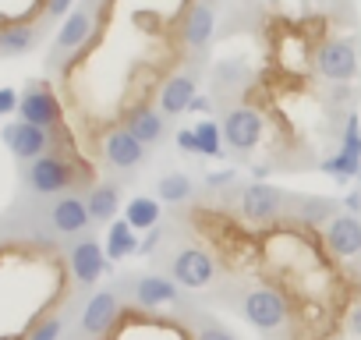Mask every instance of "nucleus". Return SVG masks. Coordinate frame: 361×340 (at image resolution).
Instances as JSON below:
<instances>
[{
  "instance_id": "f257e3e1",
  "label": "nucleus",
  "mask_w": 361,
  "mask_h": 340,
  "mask_svg": "<svg viewBox=\"0 0 361 340\" xmlns=\"http://www.w3.org/2000/svg\"><path fill=\"white\" fill-rule=\"evenodd\" d=\"M22 185L32 199H57V195L75 192L78 166L71 159H64L61 152H47V156L22 166Z\"/></svg>"
},
{
  "instance_id": "f03ea898",
  "label": "nucleus",
  "mask_w": 361,
  "mask_h": 340,
  "mask_svg": "<svg viewBox=\"0 0 361 340\" xmlns=\"http://www.w3.org/2000/svg\"><path fill=\"white\" fill-rule=\"evenodd\" d=\"M238 312L259 333H276V329H283L290 322V301L280 291H273V287H248L238 298Z\"/></svg>"
},
{
  "instance_id": "7ed1b4c3",
  "label": "nucleus",
  "mask_w": 361,
  "mask_h": 340,
  "mask_svg": "<svg viewBox=\"0 0 361 340\" xmlns=\"http://www.w3.org/2000/svg\"><path fill=\"white\" fill-rule=\"evenodd\" d=\"M39 224L47 227V234H50V238H64V241H75V238L89 234V227H92V217H89L85 195H78V192L57 195L50 206H43V213H39Z\"/></svg>"
},
{
  "instance_id": "20e7f679",
  "label": "nucleus",
  "mask_w": 361,
  "mask_h": 340,
  "mask_svg": "<svg viewBox=\"0 0 361 340\" xmlns=\"http://www.w3.org/2000/svg\"><path fill=\"white\" fill-rule=\"evenodd\" d=\"M121 305H124V298H121L117 287L92 291L89 301H85L82 312H78V322H75L71 336H75V340H99V336H106L110 326L121 319Z\"/></svg>"
},
{
  "instance_id": "39448f33",
  "label": "nucleus",
  "mask_w": 361,
  "mask_h": 340,
  "mask_svg": "<svg viewBox=\"0 0 361 340\" xmlns=\"http://www.w3.org/2000/svg\"><path fill=\"white\" fill-rule=\"evenodd\" d=\"M64 262H68V273H71L75 287L78 291H92L99 284V277L106 273V248L92 234H82V238L68 241Z\"/></svg>"
},
{
  "instance_id": "423d86ee",
  "label": "nucleus",
  "mask_w": 361,
  "mask_h": 340,
  "mask_svg": "<svg viewBox=\"0 0 361 340\" xmlns=\"http://www.w3.org/2000/svg\"><path fill=\"white\" fill-rule=\"evenodd\" d=\"M121 298H128L138 308H166V305H180V284L166 273H135L128 277L121 287Z\"/></svg>"
},
{
  "instance_id": "0eeeda50",
  "label": "nucleus",
  "mask_w": 361,
  "mask_h": 340,
  "mask_svg": "<svg viewBox=\"0 0 361 340\" xmlns=\"http://www.w3.org/2000/svg\"><path fill=\"white\" fill-rule=\"evenodd\" d=\"M319 170H322L326 178H333L336 185L357 178V170H361V121H357V114H347L343 138H340L336 152L319 163Z\"/></svg>"
},
{
  "instance_id": "6e6552de",
  "label": "nucleus",
  "mask_w": 361,
  "mask_h": 340,
  "mask_svg": "<svg viewBox=\"0 0 361 340\" xmlns=\"http://www.w3.org/2000/svg\"><path fill=\"white\" fill-rule=\"evenodd\" d=\"M96 8H99V0H82V4H75V11L64 18V25H61V32H57V40H54V57H50V64L68 61L71 54H78V50L89 43V36H92V29H96Z\"/></svg>"
},
{
  "instance_id": "1a4fd4ad",
  "label": "nucleus",
  "mask_w": 361,
  "mask_h": 340,
  "mask_svg": "<svg viewBox=\"0 0 361 340\" xmlns=\"http://www.w3.org/2000/svg\"><path fill=\"white\" fill-rule=\"evenodd\" d=\"M170 277L185 291H202V287H209L216 280V262L199 245H180L170 255Z\"/></svg>"
},
{
  "instance_id": "9d476101",
  "label": "nucleus",
  "mask_w": 361,
  "mask_h": 340,
  "mask_svg": "<svg viewBox=\"0 0 361 340\" xmlns=\"http://www.w3.org/2000/svg\"><path fill=\"white\" fill-rule=\"evenodd\" d=\"M0 138H4V145L11 149V156H18L22 163H32V159H39V156H47V152L54 149V131L36 128V124H29V121H11V124H4Z\"/></svg>"
},
{
  "instance_id": "9b49d317",
  "label": "nucleus",
  "mask_w": 361,
  "mask_h": 340,
  "mask_svg": "<svg viewBox=\"0 0 361 340\" xmlns=\"http://www.w3.org/2000/svg\"><path fill=\"white\" fill-rule=\"evenodd\" d=\"M103 159H106L114 170H121V174H131V170H138V166L149 159V149L121 124V128H110V131L103 135Z\"/></svg>"
},
{
  "instance_id": "f8f14e48",
  "label": "nucleus",
  "mask_w": 361,
  "mask_h": 340,
  "mask_svg": "<svg viewBox=\"0 0 361 340\" xmlns=\"http://www.w3.org/2000/svg\"><path fill=\"white\" fill-rule=\"evenodd\" d=\"M262 138V114L255 107H231L224 117V142L234 152H252Z\"/></svg>"
},
{
  "instance_id": "ddd939ff",
  "label": "nucleus",
  "mask_w": 361,
  "mask_h": 340,
  "mask_svg": "<svg viewBox=\"0 0 361 340\" xmlns=\"http://www.w3.org/2000/svg\"><path fill=\"white\" fill-rule=\"evenodd\" d=\"M315 71L326 82H350L357 75V50L347 40H326L315 50Z\"/></svg>"
},
{
  "instance_id": "4468645a",
  "label": "nucleus",
  "mask_w": 361,
  "mask_h": 340,
  "mask_svg": "<svg viewBox=\"0 0 361 340\" xmlns=\"http://www.w3.org/2000/svg\"><path fill=\"white\" fill-rule=\"evenodd\" d=\"M238 202H241L245 220H252V224H269L273 217H280L287 210V195L280 188H273V185H262V181L245 185Z\"/></svg>"
},
{
  "instance_id": "2eb2a0df",
  "label": "nucleus",
  "mask_w": 361,
  "mask_h": 340,
  "mask_svg": "<svg viewBox=\"0 0 361 340\" xmlns=\"http://www.w3.org/2000/svg\"><path fill=\"white\" fill-rule=\"evenodd\" d=\"M18 121H29V124H36V128L54 131V128L61 124V103L54 99V92H50L47 85L32 82V85L22 92V99H18Z\"/></svg>"
},
{
  "instance_id": "dca6fc26",
  "label": "nucleus",
  "mask_w": 361,
  "mask_h": 340,
  "mask_svg": "<svg viewBox=\"0 0 361 340\" xmlns=\"http://www.w3.org/2000/svg\"><path fill=\"white\" fill-rule=\"evenodd\" d=\"M326 245L336 259L361 255V220L350 213H336L326 220Z\"/></svg>"
},
{
  "instance_id": "f3484780",
  "label": "nucleus",
  "mask_w": 361,
  "mask_h": 340,
  "mask_svg": "<svg viewBox=\"0 0 361 340\" xmlns=\"http://www.w3.org/2000/svg\"><path fill=\"white\" fill-rule=\"evenodd\" d=\"M216 36V11L213 4H206V0H199V4L188 8L185 22H180V40H185L188 50H206Z\"/></svg>"
},
{
  "instance_id": "a211bd4d",
  "label": "nucleus",
  "mask_w": 361,
  "mask_h": 340,
  "mask_svg": "<svg viewBox=\"0 0 361 340\" xmlns=\"http://www.w3.org/2000/svg\"><path fill=\"white\" fill-rule=\"evenodd\" d=\"M195 78L192 75H173L159 85V96H156V110L166 114V117H180L192 110V99H195Z\"/></svg>"
},
{
  "instance_id": "6ab92c4d",
  "label": "nucleus",
  "mask_w": 361,
  "mask_h": 340,
  "mask_svg": "<svg viewBox=\"0 0 361 340\" xmlns=\"http://www.w3.org/2000/svg\"><path fill=\"white\" fill-rule=\"evenodd\" d=\"M124 128H128L145 149L159 145L163 135H166V121H163V114L152 110V107H131V110L124 114Z\"/></svg>"
},
{
  "instance_id": "aec40b11",
  "label": "nucleus",
  "mask_w": 361,
  "mask_h": 340,
  "mask_svg": "<svg viewBox=\"0 0 361 340\" xmlns=\"http://www.w3.org/2000/svg\"><path fill=\"white\" fill-rule=\"evenodd\" d=\"M85 206H89L92 224H114L117 213H121V185L117 181H103V185L89 188L85 192Z\"/></svg>"
},
{
  "instance_id": "412c9836",
  "label": "nucleus",
  "mask_w": 361,
  "mask_h": 340,
  "mask_svg": "<svg viewBox=\"0 0 361 340\" xmlns=\"http://www.w3.org/2000/svg\"><path fill=\"white\" fill-rule=\"evenodd\" d=\"M156 199L166 202V206H185L195 199V181L185 174V170H170L156 181Z\"/></svg>"
},
{
  "instance_id": "4be33fe9",
  "label": "nucleus",
  "mask_w": 361,
  "mask_h": 340,
  "mask_svg": "<svg viewBox=\"0 0 361 340\" xmlns=\"http://www.w3.org/2000/svg\"><path fill=\"white\" fill-rule=\"evenodd\" d=\"M159 217H163V202L152 195H135V199H128V206H124V220L142 234V231H152V227H159Z\"/></svg>"
},
{
  "instance_id": "5701e85b",
  "label": "nucleus",
  "mask_w": 361,
  "mask_h": 340,
  "mask_svg": "<svg viewBox=\"0 0 361 340\" xmlns=\"http://www.w3.org/2000/svg\"><path fill=\"white\" fill-rule=\"evenodd\" d=\"M103 248H106V259H128V255L142 252V241H138V234L128 220H114L106 227V245Z\"/></svg>"
},
{
  "instance_id": "b1692460",
  "label": "nucleus",
  "mask_w": 361,
  "mask_h": 340,
  "mask_svg": "<svg viewBox=\"0 0 361 340\" xmlns=\"http://www.w3.org/2000/svg\"><path fill=\"white\" fill-rule=\"evenodd\" d=\"M39 29L36 25H11V29H0V57H22L36 47Z\"/></svg>"
},
{
  "instance_id": "393cba45",
  "label": "nucleus",
  "mask_w": 361,
  "mask_h": 340,
  "mask_svg": "<svg viewBox=\"0 0 361 340\" xmlns=\"http://www.w3.org/2000/svg\"><path fill=\"white\" fill-rule=\"evenodd\" d=\"M195 142H199V159H224V128L213 117L195 124Z\"/></svg>"
},
{
  "instance_id": "a878e982",
  "label": "nucleus",
  "mask_w": 361,
  "mask_h": 340,
  "mask_svg": "<svg viewBox=\"0 0 361 340\" xmlns=\"http://www.w3.org/2000/svg\"><path fill=\"white\" fill-rule=\"evenodd\" d=\"M71 326V312H54V315H47L32 333H29V340H64V329Z\"/></svg>"
},
{
  "instance_id": "bb28decb",
  "label": "nucleus",
  "mask_w": 361,
  "mask_h": 340,
  "mask_svg": "<svg viewBox=\"0 0 361 340\" xmlns=\"http://www.w3.org/2000/svg\"><path fill=\"white\" fill-rule=\"evenodd\" d=\"M192 340H238V333H231L224 322L209 319V315H195L192 322Z\"/></svg>"
},
{
  "instance_id": "cd10ccee",
  "label": "nucleus",
  "mask_w": 361,
  "mask_h": 340,
  "mask_svg": "<svg viewBox=\"0 0 361 340\" xmlns=\"http://www.w3.org/2000/svg\"><path fill=\"white\" fill-rule=\"evenodd\" d=\"M209 188H231L234 181H238V170L234 166H224V170H209V174L202 178Z\"/></svg>"
},
{
  "instance_id": "c85d7f7f",
  "label": "nucleus",
  "mask_w": 361,
  "mask_h": 340,
  "mask_svg": "<svg viewBox=\"0 0 361 340\" xmlns=\"http://www.w3.org/2000/svg\"><path fill=\"white\" fill-rule=\"evenodd\" d=\"M173 142H177V149L185 152V156H199V142H195V128H180L177 135H173Z\"/></svg>"
},
{
  "instance_id": "c756f323",
  "label": "nucleus",
  "mask_w": 361,
  "mask_h": 340,
  "mask_svg": "<svg viewBox=\"0 0 361 340\" xmlns=\"http://www.w3.org/2000/svg\"><path fill=\"white\" fill-rule=\"evenodd\" d=\"M18 92L15 89H0V117H4V114H18Z\"/></svg>"
},
{
  "instance_id": "7c9ffc66",
  "label": "nucleus",
  "mask_w": 361,
  "mask_h": 340,
  "mask_svg": "<svg viewBox=\"0 0 361 340\" xmlns=\"http://www.w3.org/2000/svg\"><path fill=\"white\" fill-rule=\"evenodd\" d=\"M75 11V0H47V18H64Z\"/></svg>"
},
{
  "instance_id": "2f4dec72",
  "label": "nucleus",
  "mask_w": 361,
  "mask_h": 340,
  "mask_svg": "<svg viewBox=\"0 0 361 340\" xmlns=\"http://www.w3.org/2000/svg\"><path fill=\"white\" fill-rule=\"evenodd\" d=\"M343 213H350V217L361 220V188L350 192V195H343Z\"/></svg>"
},
{
  "instance_id": "473e14b6",
  "label": "nucleus",
  "mask_w": 361,
  "mask_h": 340,
  "mask_svg": "<svg viewBox=\"0 0 361 340\" xmlns=\"http://www.w3.org/2000/svg\"><path fill=\"white\" fill-rule=\"evenodd\" d=\"M192 110H199V114H209V110H213L209 96H195V99H192Z\"/></svg>"
},
{
  "instance_id": "72a5a7b5",
  "label": "nucleus",
  "mask_w": 361,
  "mask_h": 340,
  "mask_svg": "<svg viewBox=\"0 0 361 340\" xmlns=\"http://www.w3.org/2000/svg\"><path fill=\"white\" fill-rule=\"evenodd\" d=\"M350 333H354V336L361 340V305H357V308L350 312Z\"/></svg>"
},
{
  "instance_id": "f704fd0d",
  "label": "nucleus",
  "mask_w": 361,
  "mask_h": 340,
  "mask_svg": "<svg viewBox=\"0 0 361 340\" xmlns=\"http://www.w3.org/2000/svg\"><path fill=\"white\" fill-rule=\"evenodd\" d=\"M357 188H361V170H357Z\"/></svg>"
},
{
  "instance_id": "c9c22d12",
  "label": "nucleus",
  "mask_w": 361,
  "mask_h": 340,
  "mask_svg": "<svg viewBox=\"0 0 361 340\" xmlns=\"http://www.w3.org/2000/svg\"><path fill=\"white\" fill-rule=\"evenodd\" d=\"M64 340H75V336H71V333H68V336H64Z\"/></svg>"
}]
</instances>
